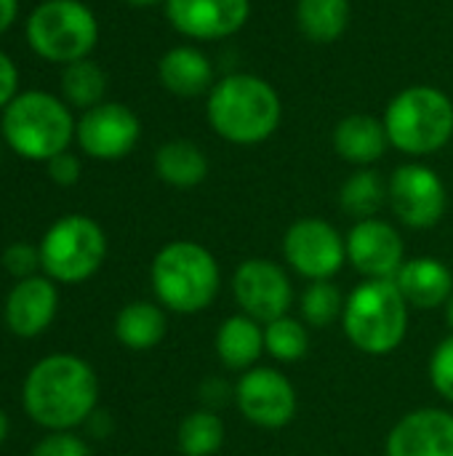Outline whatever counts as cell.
Masks as SVG:
<instances>
[{
    "label": "cell",
    "mask_w": 453,
    "mask_h": 456,
    "mask_svg": "<svg viewBox=\"0 0 453 456\" xmlns=\"http://www.w3.org/2000/svg\"><path fill=\"white\" fill-rule=\"evenodd\" d=\"M24 414L48 433L85 425L99 406V377L77 355L56 353L37 361L21 385Z\"/></svg>",
    "instance_id": "1"
},
{
    "label": "cell",
    "mask_w": 453,
    "mask_h": 456,
    "mask_svg": "<svg viewBox=\"0 0 453 456\" xmlns=\"http://www.w3.org/2000/svg\"><path fill=\"white\" fill-rule=\"evenodd\" d=\"M16 16H19V0H0V35L11 29Z\"/></svg>",
    "instance_id": "35"
},
{
    "label": "cell",
    "mask_w": 453,
    "mask_h": 456,
    "mask_svg": "<svg viewBox=\"0 0 453 456\" xmlns=\"http://www.w3.org/2000/svg\"><path fill=\"white\" fill-rule=\"evenodd\" d=\"M430 382L435 387V393L453 403V334H449L430 358Z\"/></svg>",
    "instance_id": "31"
},
{
    "label": "cell",
    "mask_w": 453,
    "mask_h": 456,
    "mask_svg": "<svg viewBox=\"0 0 453 456\" xmlns=\"http://www.w3.org/2000/svg\"><path fill=\"white\" fill-rule=\"evenodd\" d=\"M232 297L240 313L259 323H270L288 315L294 305V286L278 262L254 256L238 265L232 275Z\"/></svg>",
    "instance_id": "12"
},
{
    "label": "cell",
    "mask_w": 453,
    "mask_h": 456,
    "mask_svg": "<svg viewBox=\"0 0 453 456\" xmlns=\"http://www.w3.org/2000/svg\"><path fill=\"white\" fill-rule=\"evenodd\" d=\"M264 350L270 358L280 363H296L310 350V331L302 321L283 315L278 321L264 323Z\"/></svg>",
    "instance_id": "28"
},
{
    "label": "cell",
    "mask_w": 453,
    "mask_h": 456,
    "mask_svg": "<svg viewBox=\"0 0 453 456\" xmlns=\"http://www.w3.org/2000/svg\"><path fill=\"white\" fill-rule=\"evenodd\" d=\"M168 24L187 40H224L251 19V0H166Z\"/></svg>",
    "instance_id": "15"
},
{
    "label": "cell",
    "mask_w": 453,
    "mask_h": 456,
    "mask_svg": "<svg viewBox=\"0 0 453 456\" xmlns=\"http://www.w3.org/2000/svg\"><path fill=\"white\" fill-rule=\"evenodd\" d=\"M158 80L160 86L182 99H195V96H208V91L216 83L214 61L208 59L206 51L198 45L182 43L168 48L158 59Z\"/></svg>",
    "instance_id": "18"
},
{
    "label": "cell",
    "mask_w": 453,
    "mask_h": 456,
    "mask_svg": "<svg viewBox=\"0 0 453 456\" xmlns=\"http://www.w3.org/2000/svg\"><path fill=\"white\" fill-rule=\"evenodd\" d=\"M29 456H91V449L80 436H75L72 430H64V433H48L45 438H40Z\"/></svg>",
    "instance_id": "32"
},
{
    "label": "cell",
    "mask_w": 453,
    "mask_h": 456,
    "mask_svg": "<svg viewBox=\"0 0 453 456\" xmlns=\"http://www.w3.org/2000/svg\"><path fill=\"white\" fill-rule=\"evenodd\" d=\"M43 275L53 283H83L99 273L107 259V235L101 224L85 214H67L56 219L40 238Z\"/></svg>",
    "instance_id": "8"
},
{
    "label": "cell",
    "mask_w": 453,
    "mask_h": 456,
    "mask_svg": "<svg viewBox=\"0 0 453 456\" xmlns=\"http://www.w3.org/2000/svg\"><path fill=\"white\" fill-rule=\"evenodd\" d=\"M59 313V289L48 275H32L16 281L3 305L5 329L13 337L35 339L40 337Z\"/></svg>",
    "instance_id": "17"
},
{
    "label": "cell",
    "mask_w": 453,
    "mask_h": 456,
    "mask_svg": "<svg viewBox=\"0 0 453 456\" xmlns=\"http://www.w3.org/2000/svg\"><path fill=\"white\" fill-rule=\"evenodd\" d=\"M350 0H296L294 19L299 32L315 45L336 43L350 27Z\"/></svg>",
    "instance_id": "24"
},
{
    "label": "cell",
    "mask_w": 453,
    "mask_h": 456,
    "mask_svg": "<svg viewBox=\"0 0 453 456\" xmlns=\"http://www.w3.org/2000/svg\"><path fill=\"white\" fill-rule=\"evenodd\" d=\"M19 96V69L13 59L0 51V112Z\"/></svg>",
    "instance_id": "34"
},
{
    "label": "cell",
    "mask_w": 453,
    "mask_h": 456,
    "mask_svg": "<svg viewBox=\"0 0 453 456\" xmlns=\"http://www.w3.org/2000/svg\"><path fill=\"white\" fill-rule=\"evenodd\" d=\"M166 331H168V318L163 313V305L158 302H147V299L128 302L115 318L117 342L133 353L152 350L155 345L163 342Z\"/></svg>",
    "instance_id": "23"
},
{
    "label": "cell",
    "mask_w": 453,
    "mask_h": 456,
    "mask_svg": "<svg viewBox=\"0 0 453 456\" xmlns=\"http://www.w3.org/2000/svg\"><path fill=\"white\" fill-rule=\"evenodd\" d=\"M344 294L331 281H312L302 291V318L307 326L326 329L344 313Z\"/></svg>",
    "instance_id": "29"
},
{
    "label": "cell",
    "mask_w": 453,
    "mask_h": 456,
    "mask_svg": "<svg viewBox=\"0 0 453 456\" xmlns=\"http://www.w3.org/2000/svg\"><path fill=\"white\" fill-rule=\"evenodd\" d=\"M390 147L411 158H427L449 147L453 139L451 96L427 83L398 91L382 115Z\"/></svg>",
    "instance_id": "4"
},
{
    "label": "cell",
    "mask_w": 453,
    "mask_h": 456,
    "mask_svg": "<svg viewBox=\"0 0 453 456\" xmlns=\"http://www.w3.org/2000/svg\"><path fill=\"white\" fill-rule=\"evenodd\" d=\"M155 174L168 187L192 190L206 182L208 158L195 142L171 139V142H163L155 152Z\"/></svg>",
    "instance_id": "22"
},
{
    "label": "cell",
    "mask_w": 453,
    "mask_h": 456,
    "mask_svg": "<svg viewBox=\"0 0 453 456\" xmlns=\"http://www.w3.org/2000/svg\"><path fill=\"white\" fill-rule=\"evenodd\" d=\"M331 142H334V152L358 168H371L376 160H382V155L390 147L382 118L363 115V112L342 118L331 134Z\"/></svg>",
    "instance_id": "20"
},
{
    "label": "cell",
    "mask_w": 453,
    "mask_h": 456,
    "mask_svg": "<svg viewBox=\"0 0 453 456\" xmlns=\"http://www.w3.org/2000/svg\"><path fill=\"white\" fill-rule=\"evenodd\" d=\"M8 433H11V419H8V414H5V411L0 409V446L5 444Z\"/></svg>",
    "instance_id": "36"
},
{
    "label": "cell",
    "mask_w": 453,
    "mask_h": 456,
    "mask_svg": "<svg viewBox=\"0 0 453 456\" xmlns=\"http://www.w3.org/2000/svg\"><path fill=\"white\" fill-rule=\"evenodd\" d=\"M139 115L120 102H101L85 110L77 120L75 139L93 160H120L139 144Z\"/></svg>",
    "instance_id": "13"
},
{
    "label": "cell",
    "mask_w": 453,
    "mask_h": 456,
    "mask_svg": "<svg viewBox=\"0 0 453 456\" xmlns=\"http://www.w3.org/2000/svg\"><path fill=\"white\" fill-rule=\"evenodd\" d=\"M347 262L363 281H395L406 265V243L395 224L371 216L360 219L347 232Z\"/></svg>",
    "instance_id": "14"
},
{
    "label": "cell",
    "mask_w": 453,
    "mask_h": 456,
    "mask_svg": "<svg viewBox=\"0 0 453 456\" xmlns=\"http://www.w3.org/2000/svg\"><path fill=\"white\" fill-rule=\"evenodd\" d=\"M45 171H48V179L59 187H72L77 184L80 174H83V166L77 160V155H72L69 150L67 152H59L56 158H51L45 163Z\"/></svg>",
    "instance_id": "33"
},
{
    "label": "cell",
    "mask_w": 453,
    "mask_h": 456,
    "mask_svg": "<svg viewBox=\"0 0 453 456\" xmlns=\"http://www.w3.org/2000/svg\"><path fill=\"white\" fill-rule=\"evenodd\" d=\"M158 305L176 315H198L214 305L222 289L216 256L195 240L166 243L150 267Z\"/></svg>",
    "instance_id": "3"
},
{
    "label": "cell",
    "mask_w": 453,
    "mask_h": 456,
    "mask_svg": "<svg viewBox=\"0 0 453 456\" xmlns=\"http://www.w3.org/2000/svg\"><path fill=\"white\" fill-rule=\"evenodd\" d=\"M409 310L411 305L395 281H363L347 294L342 326L352 347L382 358L403 345L409 334Z\"/></svg>",
    "instance_id": "6"
},
{
    "label": "cell",
    "mask_w": 453,
    "mask_h": 456,
    "mask_svg": "<svg viewBox=\"0 0 453 456\" xmlns=\"http://www.w3.org/2000/svg\"><path fill=\"white\" fill-rule=\"evenodd\" d=\"M0 265L16 281L32 278V275H37V270H43V265H40V248L32 246V243H27V240L11 243V246H5V251L0 256Z\"/></svg>",
    "instance_id": "30"
},
{
    "label": "cell",
    "mask_w": 453,
    "mask_h": 456,
    "mask_svg": "<svg viewBox=\"0 0 453 456\" xmlns=\"http://www.w3.org/2000/svg\"><path fill=\"white\" fill-rule=\"evenodd\" d=\"M107 94V72L91 61V59H80L72 64H64L61 72V96L72 110H91L104 99Z\"/></svg>",
    "instance_id": "26"
},
{
    "label": "cell",
    "mask_w": 453,
    "mask_h": 456,
    "mask_svg": "<svg viewBox=\"0 0 453 456\" xmlns=\"http://www.w3.org/2000/svg\"><path fill=\"white\" fill-rule=\"evenodd\" d=\"M206 120L219 139L238 147H254L280 128L283 102L278 88L262 75L230 72L208 91Z\"/></svg>",
    "instance_id": "2"
},
{
    "label": "cell",
    "mask_w": 453,
    "mask_h": 456,
    "mask_svg": "<svg viewBox=\"0 0 453 456\" xmlns=\"http://www.w3.org/2000/svg\"><path fill=\"white\" fill-rule=\"evenodd\" d=\"M392 214L411 230H433L449 206V190L441 174L425 163H403L387 182Z\"/></svg>",
    "instance_id": "10"
},
{
    "label": "cell",
    "mask_w": 453,
    "mask_h": 456,
    "mask_svg": "<svg viewBox=\"0 0 453 456\" xmlns=\"http://www.w3.org/2000/svg\"><path fill=\"white\" fill-rule=\"evenodd\" d=\"M214 350H216V358L222 361V366L230 371L243 374V371L259 366V358L267 353L264 350V323L254 321L246 313L224 318L216 331Z\"/></svg>",
    "instance_id": "21"
},
{
    "label": "cell",
    "mask_w": 453,
    "mask_h": 456,
    "mask_svg": "<svg viewBox=\"0 0 453 456\" xmlns=\"http://www.w3.org/2000/svg\"><path fill=\"white\" fill-rule=\"evenodd\" d=\"M232 395L243 419L262 430H280L291 425L299 409L296 387L272 366H254L243 371Z\"/></svg>",
    "instance_id": "11"
},
{
    "label": "cell",
    "mask_w": 453,
    "mask_h": 456,
    "mask_svg": "<svg viewBox=\"0 0 453 456\" xmlns=\"http://www.w3.org/2000/svg\"><path fill=\"white\" fill-rule=\"evenodd\" d=\"M387 456H453V414L417 409L395 422L384 444Z\"/></svg>",
    "instance_id": "16"
},
{
    "label": "cell",
    "mask_w": 453,
    "mask_h": 456,
    "mask_svg": "<svg viewBox=\"0 0 453 456\" xmlns=\"http://www.w3.org/2000/svg\"><path fill=\"white\" fill-rule=\"evenodd\" d=\"M0 158H3V144H0Z\"/></svg>",
    "instance_id": "39"
},
{
    "label": "cell",
    "mask_w": 453,
    "mask_h": 456,
    "mask_svg": "<svg viewBox=\"0 0 453 456\" xmlns=\"http://www.w3.org/2000/svg\"><path fill=\"white\" fill-rule=\"evenodd\" d=\"M387 203V182L374 168H358L339 187V206L355 222L371 219Z\"/></svg>",
    "instance_id": "25"
},
{
    "label": "cell",
    "mask_w": 453,
    "mask_h": 456,
    "mask_svg": "<svg viewBox=\"0 0 453 456\" xmlns=\"http://www.w3.org/2000/svg\"><path fill=\"white\" fill-rule=\"evenodd\" d=\"M395 286L411 307L435 310L446 307V302L451 299L453 273L438 256H414L406 259V265L395 275Z\"/></svg>",
    "instance_id": "19"
},
{
    "label": "cell",
    "mask_w": 453,
    "mask_h": 456,
    "mask_svg": "<svg viewBox=\"0 0 453 456\" xmlns=\"http://www.w3.org/2000/svg\"><path fill=\"white\" fill-rule=\"evenodd\" d=\"M75 128L72 107L48 91H24L0 115L3 142L24 160L48 163L59 152H67Z\"/></svg>",
    "instance_id": "5"
},
{
    "label": "cell",
    "mask_w": 453,
    "mask_h": 456,
    "mask_svg": "<svg viewBox=\"0 0 453 456\" xmlns=\"http://www.w3.org/2000/svg\"><path fill=\"white\" fill-rule=\"evenodd\" d=\"M123 3L133 8H152V5H163L166 0H123Z\"/></svg>",
    "instance_id": "37"
},
{
    "label": "cell",
    "mask_w": 453,
    "mask_h": 456,
    "mask_svg": "<svg viewBox=\"0 0 453 456\" xmlns=\"http://www.w3.org/2000/svg\"><path fill=\"white\" fill-rule=\"evenodd\" d=\"M283 256L286 265L310 283L331 281L347 262V240L331 222L320 216H304L286 230Z\"/></svg>",
    "instance_id": "9"
},
{
    "label": "cell",
    "mask_w": 453,
    "mask_h": 456,
    "mask_svg": "<svg viewBox=\"0 0 453 456\" xmlns=\"http://www.w3.org/2000/svg\"><path fill=\"white\" fill-rule=\"evenodd\" d=\"M446 323H449V329H451V334H453V294H451V299L446 302Z\"/></svg>",
    "instance_id": "38"
},
{
    "label": "cell",
    "mask_w": 453,
    "mask_h": 456,
    "mask_svg": "<svg viewBox=\"0 0 453 456\" xmlns=\"http://www.w3.org/2000/svg\"><path fill=\"white\" fill-rule=\"evenodd\" d=\"M182 456H214L224 446V422L216 411L200 409L182 419L176 433Z\"/></svg>",
    "instance_id": "27"
},
{
    "label": "cell",
    "mask_w": 453,
    "mask_h": 456,
    "mask_svg": "<svg viewBox=\"0 0 453 456\" xmlns=\"http://www.w3.org/2000/svg\"><path fill=\"white\" fill-rule=\"evenodd\" d=\"M27 45L51 64L88 59L99 43V19L80 0H43L27 16Z\"/></svg>",
    "instance_id": "7"
}]
</instances>
